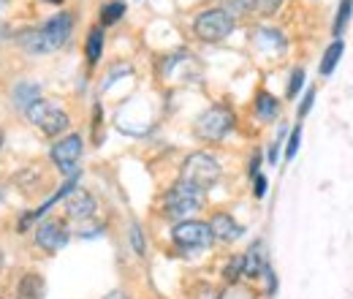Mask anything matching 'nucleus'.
Masks as SVG:
<instances>
[{
  "label": "nucleus",
  "instance_id": "f257e3e1",
  "mask_svg": "<svg viewBox=\"0 0 353 299\" xmlns=\"http://www.w3.org/2000/svg\"><path fill=\"white\" fill-rule=\"evenodd\" d=\"M71 30H74V17L71 14H54L41 28L22 36V46L33 55H46V52H54L68 41Z\"/></svg>",
  "mask_w": 353,
  "mask_h": 299
},
{
  "label": "nucleus",
  "instance_id": "f03ea898",
  "mask_svg": "<svg viewBox=\"0 0 353 299\" xmlns=\"http://www.w3.org/2000/svg\"><path fill=\"white\" fill-rule=\"evenodd\" d=\"M218 177H221V166H218V161H215L212 155H207V153H193V155L185 161L179 180L188 182V185H193V188H199L201 193H207V191L218 182Z\"/></svg>",
  "mask_w": 353,
  "mask_h": 299
},
{
  "label": "nucleus",
  "instance_id": "7ed1b4c3",
  "mask_svg": "<svg viewBox=\"0 0 353 299\" xmlns=\"http://www.w3.org/2000/svg\"><path fill=\"white\" fill-rule=\"evenodd\" d=\"M28 120L41 131V133H46V136H60L63 131L68 128V115L60 106L44 101V98H36L28 106Z\"/></svg>",
  "mask_w": 353,
  "mask_h": 299
},
{
  "label": "nucleus",
  "instance_id": "20e7f679",
  "mask_svg": "<svg viewBox=\"0 0 353 299\" xmlns=\"http://www.w3.org/2000/svg\"><path fill=\"white\" fill-rule=\"evenodd\" d=\"M201 204H204V193L199 188L182 182V180L176 182L174 188L166 193V199H163V210H166L169 218H174V220H182L185 215L196 213Z\"/></svg>",
  "mask_w": 353,
  "mask_h": 299
},
{
  "label": "nucleus",
  "instance_id": "39448f33",
  "mask_svg": "<svg viewBox=\"0 0 353 299\" xmlns=\"http://www.w3.org/2000/svg\"><path fill=\"white\" fill-rule=\"evenodd\" d=\"M196 36L201 41H223L234 30V17H228L223 8H207L196 19Z\"/></svg>",
  "mask_w": 353,
  "mask_h": 299
},
{
  "label": "nucleus",
  "instance_id": "423d86ee",
  "mask_svg": "<svg viewBox=\"0 0 353 299\" xmlns=\"http://www.w3.org/2000/svg\"><path fill=\"white\" fill-rule=\"evenodd\" d=\"M234 128V115L225 106H212L196 120V133L207 142H218L228 131Z\"/></svg>",
  "mask_w": 353,
  "mask_h": 299
},
{
  "label": "nucleus",
  "instance_id": "0eeeda50",
  "mask_svg": "<svg viewBox=\"0 0 353 299\" xmlns=\"http://www.w3.org/2000/svg\"><path fill=\"white\" fill-rule=\"evenodd\" d=\"M79 158H82V136L79 133H71V136L60 139L57 144H52V161L65 177H77Z\"/></svg>",
  "mask_w": 353,
  "mask_h": 299
},
{
  "label": "nucleus",
  "instance_id": "6e6552de",
  "mask_svg": "<svg viewBox=\"0 0 353 299\" xmlns=\"http://www.w3.org/2000/svg\"><path fill=\"white\" fill-rule=\"evenodd\" d=\"M174 242L185 251H193V248H207L215 237L210 231V223H201V220H179L172 231Z\"/></svg>",
  "mask_w": 353,
  "mask_h": 299
},
{
  "label": "nucleus",
  "instance_id": "1a4fd4ad",
  "mask_svg": "<svg viewBox=\"0 0 353 299\" xmlns=\"http://www.w3.org/2000/svg\"><path fill=\"white\" fill-rule=\"evenodd\" d=\"M65 242H68V229H65V223L60 218H46V220H41V226L36 229V245L39 248H44L46 253H54Z\"/></svg>",
  "mask_w": 353,
  "mask_h": 299
},
{
  "label": "nucleus",
  "instance_id": "9d476101",
  "mask_svg": "<svg viewBox=\"0 0 353 299\" xmlns=\"http://www.w3.org/2000/svg\"><path fill=\"white\" fill-rule=\"evenodd\" d=\"M65 213L74 220H88L95 215V199L90 196L88 191L82 188H74L68 196H65Z\"/></svg>",
  "mask_w": 353,
  "mask_h": 299
},
{
  "label": "nucleus",
  "instance_id": "9b49d317",
  "mask_svg": "<svg viewBox=\"0 0 353 299\" xmlns=\"http://www.w3.org/2000/svg\"><path fill=\"white\" fill-rule=\"evenodd\" d=\"M210 231H212V237L215 240H223V242H234V240H239L242 237V226L231 218L228 213H218L212 215V220H210Z\"/></svg>",
  "mask_w": 353,
  "mask_h": 299
},
{
  "label": "nucleus",
  "instance_id": "f8f14e48",
  "mask_svg": "<svg viewBox=\"0 0 353 299\" xmlns=\"http://www.w3.org/2000/svg\"><path fill=\"white\" fill-rule=\"evenodd\" d=\"M242 261H245V275H248V278H261L266 269H269L266 253H264V242H253L250 251L242 256Z\"/></svg>",
  "mask_w": 353,
  "mask_h": 299
},
{
  "label": "nucleus",
  "instance_id": "ddd939ff",
  "mask_svg": "<svg viewBox=\"0 0 353 299\" xmlns=\"http://www.w3.org/2000/svg\"><path fill=\"white\" fill-rule=\"evenodd\" d=\"M46 294V286H44V278L39 272H28L19 286H17V297L19 299H44Z\"/></svg>",
  "mask_w": 353,
  "mask_h": 299
},
{
  "label": "nucleus",
  "instance_id": "4468645a",
  "mask_svg": "<svg viewBox=\"0 0 353 299\" xmlns=\"http://www.w3.org/2000/svg\"><path fill=\"white\" fill-rule=\"evenodd\" d=\"M85 52H88V63L90 66H95L98 57H101V52H103V30H101V28H92V30H90Z\"/></svg>",
  "mask_w": 353,
  "mask_h": 299
},
{
  "label": "nucleus",
  "instance_id": "2eb2a0df",
  "mask_svg": "<svg viewBox=\"0 0 353 299\" xmlns=\"http://www.w3.org/2000/svg\"><path fill=\"white\" fill-rule=\"evenodd\" d=\"M343 49H345V46H343V41L337 39V41H334L329 49H326V52H323V60H321V74H323V77H329V74L334 71V66H337V60H340Z\"/></svg>",
  "mask_w": 353,
  "mask_h": 299
},
{
  "label": "nucleus",
  "instance_id": "dca6fc26",
  "mask_svg": "<svg viewBox=\"0 0 353 299\" xmlns=\"http://www.w3.org/2000/svg\"><path fill=\"white\" fill-rule=\"evenodd\" d=\"M277 98L274 95H269V93H259V98H256V112H259V117L261 120H272L274 115H277Z\"/></svg>",
  "mask_w": 353,
  "mask_h": 299
},
{
  "label": "nucleus",
  "instance_id": "f3484780",
  "mask_svg": "<svg viewBox=\"0 0 353 299\" xmlns=\"http://www.w3.org/2000/svg\"><path fill=\"white\" fill-rule=\"evenodd\" d=\"M123 14H125V3H123V0H112V3L103 6V11H101V22H103V25H114Z\"/></svg>",
  "mask_w": 353,
  "mask_h": 299
},
{
  "label": "nucleus",
  "instance_id": "a211bd4d",
  "mask_svg": "<svg viewBox=\"0 0 353 299\" xmlns=\"http://www.w3.org/2000/svg\"><path fill=\"white\" fill-rule=\"evenodd\" d=\"M223 11H225L228 17H242V14H256V8H253V0H225V6H223Z\"/></svg>",
  "mask_w": 353,
  "mask_h": 299
},
{
  "label": "nucleus",
  "instance_id": "6ab92c4d",
  "mask_svg": "<svg viewBox=\"0 0 353 299\" xmlns=\"http://www.w3.org/2000/svg\"><path fill=\"white\" fill-rule=\"evenodd\" d=\"M239 275H245V261H242V256H234L228 264H225V269H223V278L228 280V283H234Z\"/></svg>",
  "mask_w": 353,
  "mask_h": 299
},
{
  "label": "nucleus",
  "instance_id": "aec40b11",
  "mask_svg": "<svg viewBox=\"0 0 353 299\" xmlns=\"http://www.w3.org/2000/svg\"><path fill=\"white\" fill-rule=\"evenodd\" d=\"M36 95H39V87L36 85H19L17 87V104H19V106H25V104L30 106Z\"/></svg>",
  "mask_w": 353,
  "mask_h": 299
},
{
  "label": "nucleus",
  "instance_id": "412c9836",
  "mask_svg": "<svg viewBox=\"0 0 353 299\" xmlns=\"http://www.w3.org/2000/svg\"><path fill=\"white\" fill-rule=\"evenodd\" d=\"M351 6H353V0H343V3H340V14H337V22H334V36H340V33H343V28L348 25Z\"/></svg>",
  "mask_w": 353,
  "mask_h": 299
},
{
  "label": "nucleus",
  "instance_id": "4be33fe9",
  "mask_svg": "<svg viewBox=\"0 0 353 299\" xmlns=\"http://www.w3.org/2000/svg\"><path fill=\"white\" fill-rule=\"evenodd\" d=\"M299 142H302V128H294V131H291V136H288V147H285V158H288V161L296 155Z\"/></svg>",
  "mask_w": 353,
  "mask_h": 299
},
{
  "label": "nucleus",
  "instance_id": "5701e85b",
  "mask_svg": "<svg viewBox=\"0 0 353 299\" xmlns=\"http://www.w3.org/2000/svg\"><path fill=\"white\" fill-rule=\"evenodd\" d=\"M280 3L283 0H253V8H256V14H274L280 8Z\"/></svg>",
  "mask_w": 353,
  "mask_h": 299
},
{
  "label": "nucleus",
  "instance_id": "b1692460",
  "mask_svg": "<svg viewBox=\"0 0 353 299\" xmlns=\"http://www.w3.org/2000/svg\"><path fill=\"white\" fill-rule=\"evenodd\" d=\"M302 85H305V71H302V68H296V71L291 74V85H288V95L294 98V95L299 93V87H302Z\"/></svg>",
  "mask_w": 353,
  "mask_h": 299
},
{
  "label": "nucleus",
  "instance_id": "393cba45",
  "mask_svg": "<svg viewBox=\"0 0 353 299\" xmlns=\"http://www.w3.org/2000/svg\"><path fill=\"white\" fill-rule=\"evenodd\" d=\"M131 237H133V248H136V253L141 256V253H144V240H141V231H139V226H133V229H131Z\"/></svg>",
  "mask_w": 353,
  "mask_h": 299
},
{
  "label": "nucleus",
  "instance_id": "a878e982",
  "mask_svg": "<svg viewBox=\"0 0 353 299\" xmlns=\"http://www.w3.org/2000/svg\"><path fill=\"white\" fill-rule=\"evenodd\" d=\"M312 101H315V90H307V95H305V101H302V106H299V117L307 115L310 106H312Z\"/></svg>",
  "mask_w": 353,
  "mask_h": 299
},
{
  "label": "nucleus",
  "instance_id": "bb28decb",
  "mask_svg": "<svg viewBox=\"0 0 353 299\" xmlns=\"http://www.w3.org/2000/svg\"><path fill=\"white\" fill-rule=\"evenodd\" d=\"M253 191H256V196H259V199L264 196V193H266V177L256 174V188H253Z\"/></svg>",
  "mask_w": 353,
  "mask_h": 299
},
{
  "label": "nucleus",
  "instance_id": "cd10ccee",
  "mask_svg": "<svg viewBox=\"0 0 353 299\" xmlns=\"http://www.w3.org/2000/svg\"><path fill=\"white\" fill-rule=\"evenodd\" d=\"M103 299H125V294H123V291H112L109 297H103Z\"/></svg>",
  "mask_w": 353,
  "mask_h": 299
},
{
  "label": "nucleus",
  "instance_id": "c85d7f7f",
  "mask_svg": "<svg viewBox=\"0 0 353 299\" xmlns=\"http://www.w3.org/2000/svg\"><path fill=\"white\" fill-rule=\"evenodd\" d=\"M46 3H63V0H46Z\"/></svg>",
  "mask_w": 353,
  "mask_h": 299
},
{
  "label": "nucleus",
  "instance_id": "c756f323",
  "mask_svg": "<svg viewBox=\"0 0 353 299\" xmlns=\"http://www.w3.org/2000/svg\"><path fill=\"white\" fill-rule=\"evenodd\" d=\"M0 144H3V133H0Z\"/></svg>",
  "mask_w": 353,
  "mask_h": 299
}]
</instances>
